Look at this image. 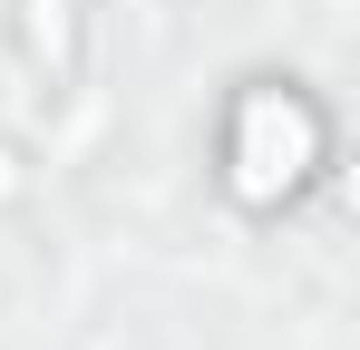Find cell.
Wrapping results in <instances>:
<instances>
[{"label": "cell", "instance_id": "obj_2", "mask_svg": "<svg viewBox=\"0 0 360 350\" xmlns=\"http://www.w3.org/2000/svg\"><path fill=\"white\" fill-rule=\"evenodd\" d=\"M10 49L39 78V98H68L88 78V0H10Z\"/></svg>", "mask_w": 360, "mask_h": 350}, {"label": "cell", "instance_id": "obj_1", "mask_svg": "<svg viewBox=\"0 0 360 350\" xmlns=\"http://www.w3.org/2000/svg\"><path fill=\"white\" fill-rule=\"evenodd\" d=\"M331 175V108L302 78H234V98L214 117V185L234 195L253 224L292 214L302 195Z\"/></svg>", "mask_w": 360, "mask_h": 350}, {"label": "cell", "instance_id": "obj_3", "mask_svg": "<svg viewBox=\"0 0 360 350\" xmlns=\"http://www.w3.org/2000/svg\"><path fill=\"white\" fill-rule=\"evenodd\" d=\"M30 195H39V175H30V146H20V136H0V214H20Z\"/></svg>", "mask_w": 360, "mask_h": 350}]
</instances>
